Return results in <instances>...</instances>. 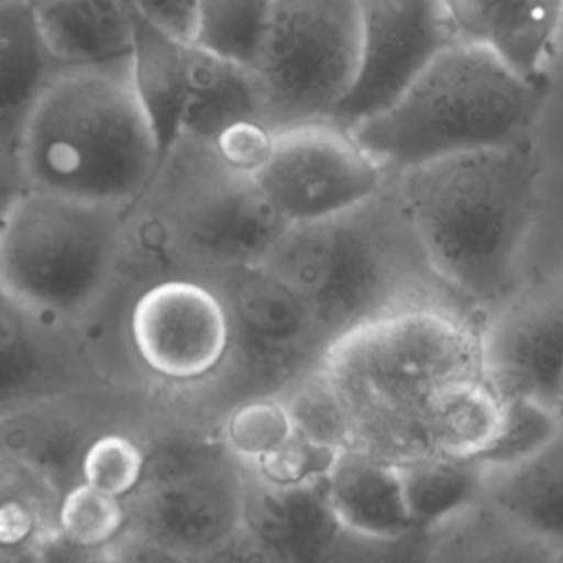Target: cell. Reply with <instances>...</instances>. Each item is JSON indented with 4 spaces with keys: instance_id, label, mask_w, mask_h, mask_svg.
Instances as JSON below:
<instances>
[{
    "instance_id": "38",
    "label": "cell",
    "mask_w": 563,
    "mask_h": 563,
    "mask_svg": "<svg viewBox=\"0 0 563 563\" xmlns=\"http://www.w3.org/2000/svg\"><path fill=\"white\" fill-rule=\"evenodd\" d=\"M40 561L42 563H112V545L110 548H95L84 545L57 528L46 532L40 541Z\"/></svg>"
},
{
    "instance_id": "28",
    "label": "cell",
    "mask_w": 563,
    "mask_h": 563,
    "mask_svg": "<svg viewBox=\"0 0 563 563\" xmlns=\"http://www.w3.org/2000/svg\"><path fill=\"white\" fill-rule=\"evenodd\" d=\"M224 446L244 464L275 453L299 431L282 396H253L238 400L216 416Z\"/></svg>"
},
{
    "instance_id": "15",
    "label": "cell",
    "mask_w": 563,
    "mask_h": 563,
    "mask_svg": "<svg viewBox=\"0 0 563 563\" xmlns=\"http://www.w3.org/2000/svg\"><path fill=\"white\" fill-rule=\"evenodd\" d=\"M114 378L121 376L92 336L48 323L0 292V416Z\"/></svg>"
},
{
    "instance_id": "36",
    "label": "cell",
    "mask_w": 563,
    "mask_h": 563,
    "mask_svg": "<svg viewBox=\"0 0 563 563\" xmlns=\"http://www.w3.org/2000/svg\"><path fill=\"white\" fill-rule=\"evenodd\" d=\"M191 563H282L279 556L257 539L246 526L233 532L229 539L191 559Z\"/></svg>"
},
{
    "instance_id": "20",
    "label": "cell",
    "mask_w": 563,
    "mask_h": 563,
    "mask_svg": "<svg viewBox=\"0 0 563 563\" xmlns=\"http://www.w3.org/2000/svg\"><path fill=\"white\" fill-rule=\"evenodd\" d=\"M427 534L431 563H561L563 556V550L484 497Z\"/></svg>"
},
{
    "instance_id": "9",
    "label": "cell",
    "mask_w": 563,
    "mask_h": 563,
    "mask_svg": "<svg viewBox=\"0 0 563 563\" xmlns=\"http://www.w3.org/2000/svg\"><path fill=\"white\" fill-rule=\"evenodd\" d=\"M231 319V352L222 372L187 400L218 416L253 396H282L310 376L330 343L306 301L264 264L231 268L209 279Z\"/></svg>"
},
{
    "instance_id": "35",
    "label": "cell",
    "mask_w": 563,
    "mask_h": 563,
    "mask_svg": "<svg viewBox=\"0 0 563 563\" xmlns=\"http://www.w3.org/2000/svg\"><path fill=\"white\" fill-rule=\"evenodd\" d=\"M273 134L275 130L264 121H242L220 132L211 145L231 167L253 174L266 161Z\"/></svg>"
},
{
    "instance_id": "6",
    "label": "cell",
    "mask_w": 563,
    "mask_h": 563,
    "mask_svg": "<svg viewBox=\"0 0 563 563\" xmlns=\"http://www.w3.org/2000/svg\"><path fill=\"white\" fill-rule=\"evenodd\" d=\"M550 75L526 77L490 48L453 40L383 112L356 123V141L389 172L532 136Z\"/></svg>"
},
{
    "instance_id": "17",
    "label": "cell",
    "mask_w": 563,
    "mask_h": 563,
    "mask_svg": "<svg viewBox=\"0 0 563 563\" xmlns=\"http://www.w3.org/2000/svg\"><path fill=\"white\" fill-rule=\"evenodd\" d=\"M66 66L44 40L26 0H0V143L20 150L29 117Z\"/></svg>"
},
{
    "instance_id": "29",
    "label": "cell",
    "mask_w": 563,
    "mask_h": 563,
    "mask_svg": "<svg viewBox=\"0 0 563 563\" xmlns=\"http://www.w3.org/2000/svg\"><path fill=\"white\" fill-rule=\"evenodd\" d=\"M563 427L556 409L534 400L499 402V418L490 438L473 453L486 471L515 466L545 446Z\"/></svg>"
},
{
    "instance_id": "14",
    "label": "cell",
    "mask_w": 563,
    "mask_h": 563,
    "mask_svg": "<svg viewBox=\"0 0 563 563\" xmlns=\"http://www.w3.org/2000/svg\"><path fill=\"white\" fill-rule=\"evenodd\" d=\"M358 66L332 119L354 128L389 108L453 40L444 0H356Z\"/></svg>"
},
{
    "instance_id": "37",
    "label": "cell",
    "mask_w": 563,
    "mask_h": 563,
    "mask_svg": "<svg viewBox=\"0 0 563 563\" xmlns=\"http://www.w3.org/2000/svg\"><path fill=\"white\" fill-rule=\"evenodd\" d=\"M196 2L198 0H132L143 15L189 44L194 35Z\"/></svg>"
},
{
    "instance_id": "21",
    "label": "cell",
    "mask_w": 563,
    "mask_h": 563,
    "mask_svg": "<svg viewBox=\"0 0 563 563\" xmlns=\"http://www.w3.org/2000/svg\"><path fill=\"white\" fill-rule=\"evenodd\" d=\"M328 501L347 530L396 537L413 530L398 466L343 449L323 477Z\"/></svg>"
},
{
    "instance_id": "18",
    "label": "cell",
    "mask_w": 563,
    "mask_h": 563,
    "mask_svg": "<svg viewBox=\"0 0 563 563\" xmlns=\"http://www.w3.org/2000/svg\"><path fill=\"white\" fill-rule=\"evenodd\" d=\"M244 526L282 563H314L343 528L328 501L323 479L303 486H268L251 477Z\"/></svg>"
},
{
    "instance_id": "8",
    "label": "cell",
    "mask_w": 563,
    "mask_h": 563,
    "mask_svg": "<svg viewBox=\"0 0 563 563\" xmlns=\"http://www.w3.org/2000/svg\"><path fill=\"white\" fill-rule=\"evenodd\" d=\"M141 433L147 462L125 499L128 532L196 559L244 526L251 475L216 418L169 396Z\"/></svg>"
},
{
    "instance_id": "30",
    "label": "cell",
    "mask_w": 563,
    "mask_h": 563,
    "mask_svg": "<svg viewBox=\"0 0 563 563\" xmlns=\"http://www.w3.org/2000/svg\"><path fill=\"white\" fill-rule=\"evenodd\" d=\"M145 424H119L101 431L84 453L81 482L128 499L145 475L147 449L141 433Z\"/></svg>"
},
{
    "instance_id": "39",
    "label": "cell",
    "mask_w": 563,
    "mask_h": 563,
    "mask_svg": "<svg viewBox=\"0 0 563 563\" xmlns=\"http://www.w3.org/2000/svg\"><path fill=\"white\" fill-rule=\"evenodd\" d=\"M112 563H191V559L156 541L125 532L112 545Z\"/></svg>"
},
{
    "instance_id": "42",
    "label": "cell",
    "mask_w": 563,
    "mask_h": 563,
    "mask_svg": "<svg viewBox=\"0 0 563 563\" xmlns=\"http://www.w3.org/2000/svg\"><path fill=\"white\" fill-rule=\"evenodd\" d=\"M559 413H561V418H563V398H561V402H559Z\"/></svg>"
},
{
    "instance_id": "4",
    "label": "cell",
    "mask_w": 563,
    "mask_h": 563,
    "mask_svg": "<svg viewBox=\"0 0 563 563\" xmlns=\"http://www.w3.org/2000/svg\"><path fill=\"white\" fill-rule=\"evenodd\" d=\"M286 227L251 174L209 141L180 134L123 213L125 288L163 277L209 282L260 264Z\"/></svg>"
},
{
    "instance_id": "2",
    "label": "cell",
    "mask_w": 563,
    "mask_h": 563,
    "mask_svg": "<svg viewBox=\"0 0 563 563\" xmlns=\"http://www.w3.org/2000/svg\"><path fill=\"white\" fill-rule=\"evenodd\" d=\"M260 264L306 301L330 345L365 323L402 312L484 321L433 266L394 172L358 207L288 224Z\"/></svg>"
},
{
    "instance_id": "41",
    "label": "cell",
    "mask_w": 563,
    "mask_h": 563,
    "mask_svg": "<svg viewBox=\"0 0 563 563\" xmlns=\"http://www.w3.org/2000/svg\"><path fill=\"white\" fill-rule=\"evenodd\" d=\"M40 541L22 545H0V563H42Z\"/></svg>"
},
{
    "instance_id": "16",
    "label": "cell",
    "mask_w": 563,
    "mask_h": 563,
    "mask_svg": "<svg viewBox=\"0 0 563 563\" xmlns=\"http://www.w3.org/2000/svg\"><path fill=\"white\" fill-rule=\"evenodd\" d=\"M460 40L482 44L526 77H545L563 0H444Z\"/></svg>"
},
{
    "instance_id": "43",
    "label": "cell",
    "mask_w": 563,
    "mask_h": 563,
    "mask_svg": "<svg viewBox=\"0 0 563 563\" xmlns=\"http://www.w3.org/2000/svg\"><path fill=\"white\" fill-rule=\"evenodd\" d=\"M26 2H31V4H33V2H35V0H26Z\"/></svg>"
},
{
    "instance_id": "31",
    "label": "cell",
    "mask_w": 563,
    "mask_h": 563,
    "mask_svg": "<svg viewBox=\"0 0 563 563\" xmlns=\"http://www.w3.org/2000/svg\"><path fill=\"white\" fill-rule=\"evenodd\" d=\"M55 526L77 543L110 548L128 532V506L125 499L77 482L62 493Z\"/></svg>"
},
{
    "instance_id": "27",
    "label": "cell",
    "mask_w": 563,
    "mask_h": 563,
    "mask_svg": "<svg viewBox=\"0 0 563 563\" xmlns=\"http://www.w3.org/2000/svg\"><path fill=\"white\" fill-rule=\"evenodd\" d=\"M273 0H198L191 44L253 66Z\"/></svg>"
},
{
    "instance_id": "40",
    "label": "cell",
    "mask_w": 563,
    "mask_h": 563,
    "mask_svg": "<svg viewBox=\"0 0 563 563\" xmlns=\"http://www.w3.org/2000/svg\"><path fill=\"white\" fill-rule=\"evenodd\" d=\"M29 189L20 150L0 143V222L13 202Z\"/></svg>"
},
{
    "instance_id": "26",
    "label": "cell",
    "mask_w": 563,
    "mask_h": 563,
    "mask_svg": "<svg viewBox=\"0 0 563 563\" xmlns=\"http://www.w3.org/2000/svg\"><path fill=\"white\" fill-rule=\"evenodd\" d=\"M59 497L44 475L0 453V545L35 543L55 530Z\"/></svg>"
},
{
    "instance_id": "7",
    "label": "cell",
    "mask_w": 563,
    "mask_h": 563,
    "mask_svg": "<svg viewBox=\"0 0 563 563\" xmlns=\"http://www.w3.org/2000/svg\"><path fill=\"white\" fill-rule=\"evenodd\" d=\"M123 213L29 187L0 222V292L92 336L125 288Z\"/></svg>"
},
{
    "instance_id": "44",
    "label": "cell",
    "mask_w": 563,
    "mask_h": 563,
    "mask_svg": "<svg viewBox=\"0 0 563 563\" xmlns=\"http://www.w3.org/2000/svg\"><path fill=\"white\" fill-rule=\"evenodd\" d=\"M561 40H563V31H561Z\"/></svg>"
},
{
    "instance_id": "11",
    "label": "cell",
    "mask_w": 563,
    "mask_h": 563,
    "mask_svg": "<svg viewBox=\"0 0 563 563\" xmlns=\"http://www.w3.org/2000/svg\"><path fill=\"white\" fill-rule=\"evenodd\" d=\"M123 347L141 380L174 396H191L229 358L227 303L213 284L196 277L141 284L125 306Z\"/></svg>"
},
{
    "instance_id": "23",
    "label": "cell",
    "mask_w": 563,
    "mask_h": 563,
    "mask_svg": "<svg viewBox=\"0 0 563 563\" xmlns=\"http://www.w3.org/2000/svg\"><path fill=\"white\" fill-rule=\"evenodd\" d=\"M242 121H264L253 68L191 44L180 134L213 143L220 132Z\"/></svg>"
},
{
    "instance_id": "1",
    "label": "cell",
    "mask_w": 563,
    "mask_h": 563,
    "mask_svg": "<svg viewBox=\"0 0 563 563\" xmlns=\"http://www.w3.org/2000/svg\"><path fill=\"white\" fill-rule=\"evenodd\" d=\"M347 449L394 466L475 453L499 400L479 361V325L431 310L365 323L334 341L317 367Z\"/></svg>"
},
{
    "instance_id": "22",
    "label": "cell",
    "mask_w": 563,
    "mask_h": 563,
    "mask_svg": "<svg viewBox=\"0 0 563 563\" xmlns=\"http://www.w3.org/2000/svg\"><path fill=\"white\" fill-rule=\"evenodd\" d=\"M40 29L66 66H119L130 62V0H35Z\"/></svg>"
},
{
    "instance_id": "34",
    "label": "cell",
    "mask_w": 563,
    "mask_h": 563,
    "mask_svg": "<svg viewBox=\"0 0 563 563\" xmlns=\"http://www.w3.org/2000/svg\"><path fill=\"white\" fill-rule=\"evenodd\" d=\"M336 453L339 451L297 433L288 444L246 466V471L253 479L279 488L317 484L325 477Z\"/></svg>"
},
{
    "instance_id": "3",
    "label": "cell",
    "mask_w": 563,
    "mask_h": 563,
    "mask_svg": "<svg viewBox=\"0 0 563 563\" xmlns=\"http://www.w3.org/2000/svg\"><path fill=\"white\" fill-rule=\"evenodd\" d=\"M541 174L532 136L394 172L433 266L482 317L541 277L530 260Z\"/></svg>"
},
{
    "instance_id": "19",
    "label": "cell",
    "mask_w": 563,
    "mask_h": 563,
    "mask_svg": "<svg viewBox=\"0 0 563 563\" xmlns=\"http://www.w3.org/2000/svg\"><path fill=\"white\" fill-rule=\"evenodd\" d=\"M132 53L128 62L134 95L152 125L161 158L180 136L187 101L189 42L176 37L130 0Z\"/></svg>"
},
{
    "instance_id": "25",
    "label": "cell",
    "mask_w": 563,
    "mask_h": 563,
    "mask_svg": "<svg viewBox=\"0 0 563 563\" xmlns=\"http://www.w3.org/2000/svg\"><path fill=\"white\" fill-rule=\"evenodd\" d=\"M411 523L429 530L484 493L486 468L468 455H438L398 466Z\"/></svg>"
},
{
    "instance_id": "32",
    "label": "cell",
    "mask_w": 563,
    "mask_h": 563,
    "mask_svg": "<svg viewBox=\"0 0 563 563\" xmlns=\"http://www.w3.org/2000/svg\"><path fill=\"white\" fill-rule=\"evenodd\" d=\"M314 563H431L427 530L369 537L341 528Z\"/></svg>"
},
{
    "instance_id": "13",
    "label": "cell",
    "mask_w": 563,
    "mask_h": 563,
    "mask_svg": "<svg viewBox=\"0 0 563 563\" xmlns=\"http://www.w3.org/2000/svg\"><path fill=\"white\" fill-rule=\"evenodd\" d=\"M482 374L499 402L526 398L559 411L563 398V273L545 275L479 325Z\"/></svg>"
},
{
    "instance_id": "33",
    "label": "cell",
    "mask_w": 563,
    "mask_h": 563,
    "mask_svg": "<svg viewBox=\"0 0 563 563\" xmlns=\"http://www.w3.org/2000/svg\"><path fill=\"white\" fill-rule=\"evenodd\" d=\"M282 398L286 400L295 427L303 438L334 451L347 449L345 427L339 407L317 369L299 380L295 387H290L286 394H282Z\"/></svg>"
},
{
    "instance_id": "10",
    "label": "cell",
    "mask_w": 563,
    "mask_h": 563,
    "mask_svg": "<svg viewBox=\"0 0 563 563\" xmlns=\"http://www.w3.org/2000/svg\"><path fill=\"white\" fill-rule=\"evenodd\" d=\"M358 66L356 0H273L253 73L273 130L332 119Z\"/></svg>"
},
{
    "instance_id": "12",
    "label": "cell",
    "mask_w": 563,
    "mask_h": 563,
    "mask_svg": "<svg viewBox=\"0 0 563 563\" xmlns=\"http://www.w3.org/2000/svg\"><path fill=\"white\" fill-rule=\"evenodd\" d=\"M389 169L334 119L275 130L266 161L251 174L286 224L334 218L378 194Z\"/></svg>"
},
{
    "instance_id": "5",
    "label": "cell",
    "mask_w": 563,
    "mask_h": 563,
    "mask_svg": "<svg viewBox=\"0 0 563 563\" xmlns=\"http://www.w3.org/2000/svg\"><path fill=\"white\" fill-rule=\"evenodd\" d=\"M20 158L33 189L130 209L161 154L128 64L64 68L26 121Z\"/></svg>"
},
{
    "instance_id": "24",
    "label": "cell",
    "mask_w": 563,
    "mask_h": 563,
    "mask_svg": "<svg viewBox=\"0 0 563 563\" xmlns=\"http://www.w3.org/2000/svg\"><path fill=\"white\" fill-rule=\"evenodd\" d=\"M482 497L563 550V427L528 460L486 471Z\"/></svg>"
}]
</instances>
